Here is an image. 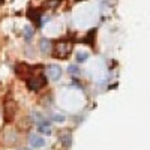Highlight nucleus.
<instances>
[{"label": "nucleus", "mask_w": 150, "mask_h": 150, "mask_svg": "<svg viewBox=\"0 0 150 150\" xmlns=\"http://www.w3.org/2000/svg\"><path fill=\"white\" fill-rule=\"evenodd\" d=\"M24 32H26V39L30 41L32 39V36H33V30L30 27H24Z\"/></svg>", "instance_id": "9"}, {"label": "nucleus", "mask_w": 150, "mask_h": 150, "mask_svg": "<svg viewBox=\"0 0 150 150\" xmlns=\"http://www.w3.org/2000/svg\"><path fill=\"white\" fill-rule=\"evenodd\" d=\"M53 119H54L56 122H65V116H60V114H56V116H53Z\"/></svg>", "instance_id": "11"}, {"label": "nucleus", "mask_w": 150, "mask_h": 150, "mask_svg": "<svg viewBox=\"0 0 150 150\" xmlns=\"http://www.w3.org/2000/svg\"><path fill=\"white\" fill-rule=\"evenodd\" d=\"M60 75H62V69L60 66L57 65H50L48 69H47V77L51 80V81H57L60 78Z\"/></svg>", "instance_id": "2"}, {"label": "nucleus", "mask_w": 150, "mask_h": 150, "mask_svg": "<svg viewBox=\"0 0 150 150\" xmlns=\"http://www.w3.org/2000/svg\"><path fill=\"white\" fill-rule=\"evenodd\" d=\"M38 131L42 132V134H51V128H50V122H41L38 125Z\"/></svg>", "instance_id": "5"}, {"label": "nucleus", "mask_w": 150, "mask_h": 150, "mask_svg": "<svg viewBox=\"0 0 150 150\" xmlns=\"http://www.w3.org/2000/svg\"><path fill=\"white\" fill-rule=\"evenodd\" d=\"M72 51V44L71 42H60L54 47V51H53V56L56 59H66Z\"/></svg>", "instance_id": "1"}, {"label": "nucleus", "mask_w": 150, "mask_h": 150, "mask_svg": "<svg viewBox=\"0 0 150 150\" xmlns=\"http://www.w3.org/2000/svg\"><path fill=\"white\" fill-rule=\"evenodd\" d=\"M50 45H51V44H50L48 39H42V41H41V50H42L44 53H47L48 50H50Z\"/></svg>", "instance_id": "6"}, {"label": "nucleus", "mask_w": 150, "mask_h": 150, "mask_svg": "<svg viewBox=\"0 0 150 150\" xmlns=\"http://www.w3.org/2000/svg\"><path fill=\"white\" fill-rule=\"evenodd\" d=\"M69 138H71V135H69V134H66V135L62 137V141H63L65 146H69V144H71V140H69Z\"/></svg>", "instance_id": "10"}, {"label": "nucleus", "mask_w": 150, "mask_h": 150, "mask_svg": "<svg viewBox=\"0 0 150 150\" xmlns=\"http://www.w3.org/2000/svg\"><path fill=\"white\" fill-rule=\"evenodd\" d=\"M27 86H29L30 90H39L41 87L45 86V78H44V77H42V78H36V77L27 78Z\"/></svg>", "instance_id": "3"}, {"label": "nucleus", "mask_w": 150, "mask_h": 150, "mask_svg": "<svg viewBox=\"0 0 150 150\" xmlns=\"http://www.w3.org/2000/svg\"><path fill=\"white\" fill-rule=\"evenodd\" d=\"M68 71H69L71 75H78V74H80V68H78L77 65H71V66L68 68Z\"/></svg>", "instance_id": "7"}, {"label": "nucleus", "mask_w": 150, "mask_h": 150, "mask_svg": "<svg viewBox=\"0 0 150 150\" xmlns=\"http://www.w3.org/2000/svg\"><path fill=\"white\" fill-rule=\"evenodd\" d=\"M30 144L33 147H36V149H41V147L45 146V140L42 138V137H39V135H32L30 137Z\"/></svg>", "instance_id": "4"}, {"label": "nucleus", "mask_w": 150, "mask_h": 150, "mask_svg": "<svg viewBox=\"0 0 150 150\" xmlns=\"http://www.w3.org/2000/svg\"><path fill=\"white\" fill-rule=\"evenodd\" d=\"M21 150H29V149H21Z\"/></svg>", "instance_id": "12"}, {"label": "nucleus", "mask_w": 150, "mask_h": 150, "mask_svg": "<svg viewBox=\"0 0 150 150\" xmlns=\"http://www.w3.org/2000/svg\"><path fill=\"white\" fill-rule=\"evenodd\" d=\"M87 59H89V54H87V53H78L77 54V62H78V63H83V62L87 60Z\"/></svg>", "instance_id": "8"}]
</instances>
